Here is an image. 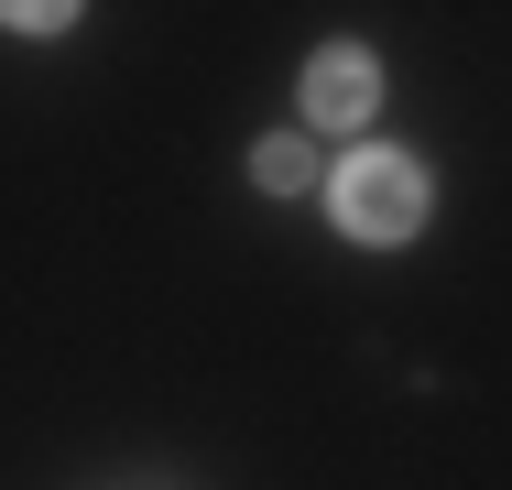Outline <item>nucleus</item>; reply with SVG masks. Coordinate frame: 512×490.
Returning <instances> with one entry per match:
<instances>
[{
	"label": "nucleus",
	"mask_w": 512,
	"mask_h": 490,
	"mask_svg": "<svg viewBox=\"0 0 512 490\" xmlns=\"http://www.w3.org/2000/svg\"><path fill=\"white\" fill-rule=\"evenodd\" d=\"M338 229L349 240H414L425 229V175H414L404 153H360V164H338Z\"/></svg>",
	"instance_id": "nucleus-1"
},
{
	"label": "nucleus",
	"mask_w": 512,
	"mask_h": 490,
	"mask_svg": "<svg viewBox=\"0 0 512 490\" xmlns=\"http://www.w3.org/2000/svg\"><path fill=\"white\" fill-rule=\"evenodd\" d=\"M371 98H382V66H371V55H349V44L306 66V109L327 120V131H360V120H371Z\"/></svg>",
	"instance_id": "nucleus-2"
},
{
	"label": "nucleus",
	"mask_w": 512,
	"mask_h": 490,
	"mask_svg": "<svg viewBox=\"0 0 512 490\" xmlns=\"http://www.w3.org/2000/svg\"><path fill=\"white\" fill-rule=\"evenodd\" d=\"M251 175H262L273 196H306V186H316V153L284 131V142H262V153H251Z\"/></svg>",
	"instance_id": "nucleus-3"
}]
</instances>
